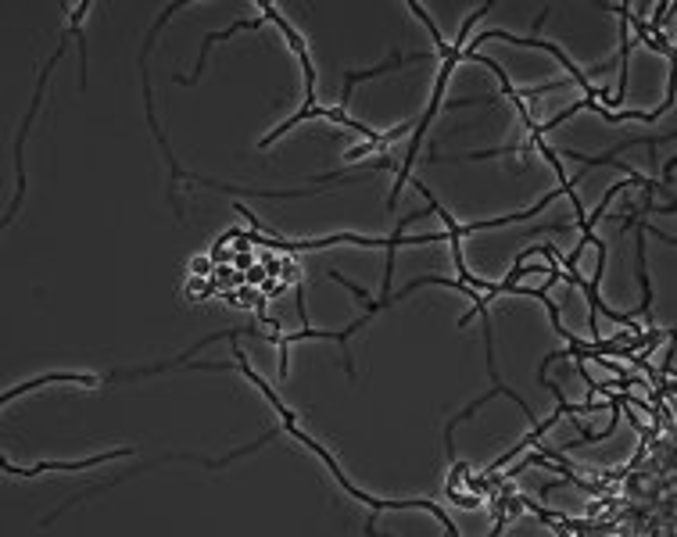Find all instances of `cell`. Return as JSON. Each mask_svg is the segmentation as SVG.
Segmentation results:
<instances>
[{"label": "cell", "instance_id": "6da1fadb", "mask_svg": "<svg viewBox=\"0 0 677 537\" xmlns=\"http://www.w3.org/2000/svg\"><path fill=\"white\" fill-rule=\"evenodd\" d=\"M233 355H237V366L244 369V373H248V380H251V384H255L258 391H262L269 401H273V405H276V412H283V430H287V434H294V437H298V441L305 444V448H312V452H316L319 459H323L326 466H330V473H334V477H337V484H341L344 491H348V495H352V498H359V502H366L369 509H377V512H380V509H427L430 516H438V520H441V527H445L448 534H452V537H459V530L452 527V520H448L445 512H441L434 502H427V498H412V502H384V498H369V495H362L359 487H355L352 480H348V477H344V473H341V466H337V462H334V455L326 452V448H323V444H319V441H312L309 434H301V430H298V423H294V412H287V409H283V405H280V398H276V394L269 391V384H262V380H258L255 373H251V369H248V362H244V351H233Z\"/></svg>", "mask_w": 677, "mask_h": 537}, {"label": "cell", "instance_id": "277c9868", "mask_svg": "<svg viewBox=\"0 0 677 537\" xmlns=\"http://www.w3.org/2000/svg\"><path fill=\"white\" fill-rule=\"evenodd\" d=\"M122 455H133V448L104 452V455H94V459H83V462H40V466H33V469H18V466H11V462H4V469H8V473H18V477H36V473H43V469H94V466H101V462L122 459Z\"/></svg>", "mask_w": 677, "mask_h": 537}, {"label": "cell", "instance_id": "5b68a950", "mask_svg": "<svg viewBox=\"0 0 677 537\" xmlns=\"http://www.w3.org/2000/svg\"><path fill=\"white\" fill-rule=\"evenodd\" d=\"M427 54H409V58H402V54H395V58H387L384 65H377V69H366V72H344V94H341V108H348V101H352V90L359 79H369V76H380V72H391V69H402V65H409V61H423Z\"/></svg>", "mask_w": 677, "mask_h": 537}, {"label": "cell", "instance_id": "8992f818", "mask_svg": "<svg viewBox=\"0 0 677 537\" xmlns=\"http://www.w3.org/2000/svg\"><path fill=\"white\" fill-rule=\"evenodd\" d=\"M262 22H269L266 15L262 18H255V22H248V18H244V22H233L230 29H226V33H208L205 36V47H201V54H198V76H201V69H205V58H208V47H212L215 40H226V36H233V33H240V29H258L262 26ZM194 76V79H198ZM194 79H187V76H180V83H194Z\"/></svg>", "mask_w": 677, "mask_h": 537}, {"label": "cell", "instance_id": "7a4b0ae2", "mask_svg": "<svg viewBox=\"0 0 677 537\" xmlns=\"http://www.w3.org/2000/svg\"><path fill=\"white\" fill-rule=\"evenodd\" d=\"M409 11H416V15H420L423 22H427L430 36H434V40H438V51L445 54V65H441V76H438V90H434V101H430L427 115H423V119H420V126H416V137H412V147H409V154H405V165H402V172H398V183H395V194H391V205H395V201H398V190H402V183H405V179H409L412 158H416V154H420V140H423V133H427L430 119H434V115H438V108H441V97H445V83H448V72L455 69V61H466V51H463V47H448V43L441 40L438 26H434V22H430V15H427V11L420 8V4H416V0H412V4H409Z\"/></svg>", "mask_w": 677, "mask_h": 537}, {"label": "cell", "instance_id": "3957f363", "mask_svg": "<svg viewBox=\"0 0 677 537\" xmlns=\"http://www.w3.org/2000/svg\"><path fill=\"white\" fill-rule=\"evenodd\" d=\"M65 54V43H61L58 51H54V58L47 61V69L40 72V83H36V97H33V104H29V115H26V122H22V133H18V140H15V165H18V190H15V201H11V208H8V215H4V226H8L11 219L18 215V205H22V197H26V165H22V147H26V133H29V126H33V119H36V111H40V97H43V86H47V72L54 69V61Z\"/></svg>", "mask_w": 677, "mask_h": 537}]
</instances>
